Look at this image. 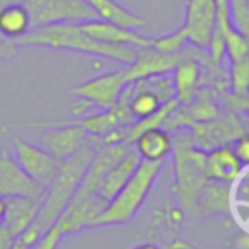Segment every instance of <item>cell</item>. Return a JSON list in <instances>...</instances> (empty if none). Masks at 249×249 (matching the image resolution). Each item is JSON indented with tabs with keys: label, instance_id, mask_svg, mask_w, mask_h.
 <instances>
[{
	"label": "cell",
	"instance_id": "1",
	"mask_svg": "<svg viewBox=\"0 0 249 249\" xmlns=\"http://www.w3.org/2000/svg\"><path fill=\"white\" fill-rule=\"evenodd\" d=\"M92 156L94 147L90 143H87L86 147H82L72 157L60 162L55 179L45 190L38 217L35 218V222L24 232H21L18 235L22 242H26L28 246L36 244L39 241V237L58 220V217L63 213L69 201L75 195L77 188H79L80 181H82L84 174H86L87 167H89Z\"/></svg>",
	"mask_w": 249,
	"mask_h": 249
},
{
	"label": "cell",
	"instance_id": "2",
	"mask_svg": "<svg viewBox=\"0 0 249 249\" xmlns=\"http://www.w3.org/2000/svg\"><path fill=\"white\" fill-rule=\"evenodd\" d=\"M18 46H41L58 52H73L113 60L121 65H130L135 60L137 48L128 45H109L94 39L82 29L80 22H63L46 28L31 29L16 41Z\"/></svg>",
	"mask_w": 249,
	"mask_h": 249
},
{
	"label": "cell",
	"instance_id": "3",
	"mask_svg": "<svg viewBox=\"0 0 249 249\" xmlns=\"http://www.w3.org/2000/svg\"><path fill=\"white\" fill-rule=\"evenodd\" d=\"M164 162H145L140 160L135 173L123 184L120 191L114 195L113 200L107 201L104 210L96 217L90 229L113 227V225H124L132 222L139 215L145 201L149 200L160 173Z\"/></svg>",
	"mask_w": 249,
	"mask_h": 249
},
{
	"label": "cell",
	"instance_id": "4",
	"mask_svg": "<svg viewBox=\"0 0 249 249\" xmlns=\"http://www.w3.org/2000/svg\"><path fill=\"white\" fill-rule=\"evenodd\" d=\"M174 195L179 208L186 213H198V198L207 184L205 150L193 145L190 132H179L173 139Z\"/></svg>",
	"mask_w": 249,
	"mask_h": 249
},
{
	"label": "cell",
	"instance_id": "5",
	"mask_svg": "<svg viewBox=\"0 0 249 249\" xmlns=\"http://www.w3.org/2000/svg\"><path fill=\"white\" fill-rule=\"evenodd\" d=\"M126 86L128 82L124 79V69L113 70V72L86 80L70 89V94L79 97L77 104L72 106V113L75 116H86L90 107H96V109L113 107Z\"/></svg>",
	"mask_w": 249,
	"mask_h": 249
},
{
	"label": "cell",
	"instance_id": "6",
	"mask_svg": "<svg viewBox=\"0 0 249 249\" xmlns=\"http://www.w3.org/2000/svg\"><path fill=\"white\" fill-rule=\"evenodd\" d=\"M22 5L29 14L31 29L96 19L84 0H24Z\"/></svg>",
	"mask_w": 249,
	"mask_h": 249
},
{
	"label": "cell",
	"instance_id": "7",
	"mask_svg": "<svg viewBox=\"0 0 249 249\" xmlns=\"http://www.w3.org/2000/svg\"><path fill=\"white\" fill-rule=\"evenodd\" d=\"M242 133H246V130L239 118L234 114H222V111L212 120L195 123L190 128L193 145L205 152L215 147L232 143Z\"/></svg>",
	"mask_w": 249,
	"mask_h": 249
},
{
	"label": "cell",
	"instance_id": "8",
	"mask_svg": "<svg viewBox=\"0 0 249 249\" xmlns=\"http://www.w3.org/2000/svg\"><path fill=\"white\" fill-rule=\"evenodd\" d=\"M12 157L21 166V169L45 190L52 184V181L55 179L56 173H58V160L48 150L24 139H16L14 156Z\"/></svg>",
	"mask_w": 249,
	"mask_h": 249
},
{
	"label": "cell",
	"instance_id": "9",
	"mask_svg": "<svg viewBox=\"0 0 249 249\" xmlns=\"http://www.w3.org/2000/svg\"><path fill=\"white\" fill-rule=\"evenodd\" d=\"M217 19V0H188L184 21L181 24L186 43L198 50H207Z\"/></svg>",
	"mask_w": 249,
	"mask_h": 249
},
{
	"label": "cell",
	"instance_id": "10",
	"mask_svg": "<svg viewBox=\"0 0 249 249\" xmlns=\"http://www.w3.org/2000/svg\"><path fill=\"white\" fill-rule=\"evenodd\" d=\"M35 126H55L41 137V147L58 162L72 157L89 143V135L77 123H35Z\"/></svg>",
	"mask_w": 249,
	"mask_h": 249
},
{
	"label": "cell",
	"instance_id": "11",
	"mask_svg": "<svg viewBox=\"0 0 249 249\" xmlns=\"http://www.w3.org/2000/svg\"><path fill=\"white\" fill-rule=\"evenodd\" d=\"M183 53H162L152 46H142L137 48V55L130 65L123 67L124 79L126 82H135V80L145 79V77L154 75H167L173 72L176 63L181 60Z\"/></svg>",
	"mask_w": 249,
	"mask_h": 249
},
{
	"label": "cell",
	"instance_id": "12",
	"mask_svg": "<svg viewBox=\"0 0 249 249\" xmlns=\"http://www.w3.org/2000/svg\"><path fill=\"white\" fill-rule=\"evenodd\" d=\"M43 195L45 188L35 183L7 150L0 152V196H28L43 200Z\"/></svg>",
	"mask_w": 249,
	"mask_h": 249
},
{
	"label": "cell",
	"instance_id": "13",
	"mask_svg": "<svg viewBox=\"0 0 249 249\" xmlns=\"http://www.w3.org/2000/svg\"><path fill=\"white\" fill-rule=\"evenodd\" d=\"M205 173L208 179L234 184L246 174V166L234 154L232 143H227L205 152Z\"/></svg>",
	"mask_w": 249,
	"mask_h": 249
},
{
	"label": "cell",
	"instance_id": "14",
	"mask_svg": "<svg viewBox=\"0 0 249 249\" xmlns=\"http://www.w3.org/2000/svg\"><path fill=\"white\" fill-rule=\"evenodd\" d=\"M82 29L94 39L103 43H109V45H128L135 46V48H142V46H152L154 38L142 35L137 29H128L123 26L111 24V22L101 21V19H90V21L80 22Z\"/></svg>",
	"mask_w": 249,
	"mask_h": 249
},
{
	"label": "cell",
	"instance_id": "15",
	"mask_svg": "<svg viewBox=\"0 0 249 249\" xmlns=\"http://www.w3.org/2000/svg\"><path fill=\"white\" fill-rule=\"evenodd\" d=\"M133 150L140 160L145 162H166L173 152V137L162 126L143 130L133 140Z\"/></svg>",
	"mask_w": 249,
	"mask_h": 249
},
{
	"label": "cell",
	"instance_id": "16",
	"mask_svg": "<svg viewBox=\"0 0 249 249\" xmlns=\"http://www.w3.org/2000/svg\"><path fill=\"white\" fill-rule=\"evenodd\" d=\"M171 73H173L171 80H173L176 99L179 103H188L193 97V94L198 90L201 75H203L200 60L195 58V56H186L183 53L181 60L176 63V67H174Z\"/></svg>",
	"mask_w": 249,
	"mask_h": 249
},
{
	"label": "cell",
	"instance_id": "17",
	"mask_svg": "<svg viewBox=\"0 0 249 249\" xmlns=\"http://www.w3.org/2000/svg\"><path fill=\"white\" fill-rule=\"evenodd\" d=\"M139 164H140V157L137 156V152L132 147L130 152L121 160H118V162L107 171L106 176L103 178L99 188H97V196L107 205V201L113 200L114 195L123 188V184L130 179V176H132L133 173H135Z\"/></svg>",
	"mask_w": 249,
	"mask_h": 249
},
{
	"label": "cell",
	"instance_id": "18",
	"mask_svg": "<svg viewBox=\"0 0 249 249\" xmlns=\"http://www.w3.org/2000/svg\"><path fill=\"white\" fill-rule=\"evenodd\" d=\"M84 2L90 7L96 19H101V21L123 26L128 29H137V31L147 26L145 19L126 9L118 0H84Z\"/></svg>",
	"mask_w": 249,
	"mask_h": 249
},
{
	"label": "cell",
	"instance_id": "19",
	"mask_svg": "<svg viewBox=\"0 0 249 249\" xmlns=\"http://www.w3.org/2000/svg\"><path fill=\"white\" fill-rule=\"evenodd\" d=\"M41 198H28V196H11L5 198L7 212H5L4 224L14 232L18 237L21 232H24L29 225L38 217L41 208Z\"/></svg>",
	"mask_w": 249,
	"mask_h": 249
},
{
	"label": "cell",
	"instance_id": "20",
	"mask_svg": "<svg viewBox=\"0 0 249 249\" xmlns=\"http://www.w3.org/2000/svg\"><path fill=\"white\" fill-rule=\"evenodd\" d=\"M231 183L208 179L198 198V213L205 215H229L232 205Z\"/></svg>",
	"mask_w": 249,
	"mask_h": 249
},
{
	"label": "cell",
	"instance_id": "21",
	"mask_svg": "<svg viewBox=\"0 0 249 249\" xmlns=\"http://www.w3.org/2000/svg\"><path fill=\"white\" fill-rule=\"evenodd\" d=\"M31 31L29 14L22 4H11L0 7V35L18 41Z\"/></svg>",
	"mask_w": 249,
	"mask_h": 249
},
{
	"label": "cell",
	"instance_id": "22",
	"mask_svg": "<svg viewBox=\"0 0 249 249\" xmlns=\"http://www.w3.org/2000/svg\"><path fill=\"white\" fill-rule=\"evenodd\" d=\"M249 86V58L241 62H232L229 65V87L232 94L239 97H246Z\"/></svg>",
	"mask_w": 249,
	"mask_h": 249
},
{
	"label": "cell",
	"instance_id": "23",
	"mask_svg": "<svg viewBox=\"0 0 249 249\" xmlns=\"http://www.w3.org/2000/svg\"><path fill=\"white\" fill-rule=\"evenodd\" d=\"M231 22L239 33H249V0H227Z\"/></svg>",
	"mask_w": 249,
	"mask_h": 249
},
{
	"label": "cell",
	"instance_id": "24",
	"mask_svg": "<svg viewBox=\"0 0 249 249\" xmlns=\"http://www.w3.org/2000/svg\"><path fill=\"white\" fill-rule=\"evenodd\" d=\"M184 45H186V38H184L181 29H176V31L169 33V35L157 36L152 41V48L159 50L162 53H173V55L183 53Z\"/></svg>",
	"mask_w": 249,
	"mask_h": 249
},
{
	"label": "cell",
	"instance_id": "25",
	"mask_svg": "<svg viewBox=\"0 0 249 249\" xmlns=\"http://www.w3.org/2000/svg\"><path fill=\"white\" fill-rule=\"evenodd\" d=\"M65 239V234L62 232V229L56 225V222L39 237V241L36 244L31 246V249H60V244Z\"/></svg>",
	"mask_w": 249,
	"mask_h": 249
},
{
	"label": "cell",
	"instance_id": "26",
	"mask_svg": "<svg viewBox=\"0 0 249 249\" xmlns=\"http://www.w3.org/2000/svg\"><path fill=\"white\" fill-rule=\"evenodd\" d=\"M232 149H234V154L237 156V159L248 167L249 164V137L248 133H242L237 139L232 142Z\"/></svg>",
	"mask_w": 249,
	"mask_h": 249
},
{
	"label": "cell",
	"instance_id": "27",
	"mask_svg": "<svg viewBox=\"0 0 249 249\" xmlns=\"http://www.w3.org/2000/svg\"><path fill=\"white\" fill-rule=\"evenodd\" d=\"M18 52V45L12 39H7L5 36L0 35V58H9V56H14Z\"/></svg>",
	"mask_w": 249,
	"mask_h": 249
},
{
	"label": "cell",
	"instance_id": "28",
	"mask_svg": "<svg viewBox=\"0 0 249 249\" xmlns=\"http://www.w3.org/2000/svg\"><path fill=\"white\" fill-rule=\"evenodd\" d=\"M14 241H16L14 232L2 222V224H0V249H9Z\"/></svg>",
	"mask_w": 249,
	"mask_h": 249
},
{
	"label": "cell",
	"instance_id": "29",
	"mask_svg": "<svg viewBox=\"0 0 249 249\" xmlns=\"http://www.w3.org/2000/svg\"><path fill=\"white\" fill-rule=\"evenodd\" d=\"M9 249H31V246H28L26 242H22L19 237H16V241L12 242V246Z\"/></svg>",
	"mask_w": 249,
	"mask_h": 249
},
{
	"label": "cell",
	"instance_id": "30",
	"mask_svg": "<svg viewBox=\"0 0 249 249\" xmlns=\"http://www.w3.org/2000/svg\"><path fill=\"white\" fill-rule=\"evenodd\" d=\"M132 249H160L156 242H142V244H137L133 246Z\"/></svg>",
	"mask_w": 249,
	"mask_h": 249
},
{
	"label": "cell",
	"instance_id": "31",
	"mask_svg": "<svg viewBox=\"0 0 249 249\" xmlns=\"http://www.w3.org/2000/svg\"><path fill=\"white\" fill-rule=\"evenodd\" d=\"M5 212H7V205H5V198L0 196V224L4 222V218H5Z\"/></svg>",
	"mask_w": 249,
	"mask_h": 249
},
{
	"label": "cell",
	"instance_id": "32",
	"mask_svg": "<svg viewBox=\"0 0 249 249\" xmlns=\"http://www.w3.org/2000/svg\"><path fill=\"white\" fill-rule=\"evenodd\" d=\"M24 0H0V7H5V5H11V4H22Z\"/></svg>",
	"mask_w": 249,
	"mask_h": 249
}]
</instances>
